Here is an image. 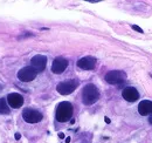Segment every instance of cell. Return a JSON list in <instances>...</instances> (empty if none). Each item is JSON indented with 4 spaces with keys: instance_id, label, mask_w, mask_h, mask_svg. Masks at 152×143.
I'll return each mask as SVG.
<instances>
[{
    "instance_id": "6da1fadb",
    "label": "cell",
    "mask_w": 152,
    "mask_h": 143,
    "mask_svg": "<svg viewBox=\"0 0 152 143\" xmlns=\"http://www.w3.org/2000/svg\"><path fill=\"white\" fill-rule=\"evenodd\" d=\"M73 111H74L73 104L70 102L63 101V102H61L57 106L55 117H56V120L58 122H67V121H69L72 119Z\"/></svg>"
},
{
    "instance_id": "7a4b0ae2",
    "label": "cell",
    "mask_w": 152,
    "mask_h": 143,
    "mask_svg": "<svg viewBox=\"0 0 152 143\" xmlns=\"http://www.w3.org/2000/svg\"><path fill=\"white\" fill-rule=\"evenodd\" d=\"M98 99H99V92H98V89H97L95 84L89 83L83 88V90H82V101L84 104H87V106L94 104L95 102H97Z\"/></svg>"
},
{
    "instance_id": "3957f363",
    "label": "cell",
    "mask_w": 152,
    "mask_h": 143,
    "mask_svg": "<svg viewBox=\"0 0 152 143\" xmlns=\"http://www.w3.org/2000/svg\"><path fill=\"white\" fill-rule=\"evenodd\" d=\"M77 87H78V81L75 80V79H72V80L60 82L57 84L56 90L61 95H69L75 90Z\"/></svg>"
},
{
    "instance_id": "277c9868",
    "label": "cell",
    "mask_w": 152,
    "mask_h": 143,
    "mask_svg": "<svg viewBox=\"0 0 152 143\" xmlns=\"http://www.w3.org/2000/svg\"><path fill=\"white\" fill-rule=\"evenodd\" d=\"M126 80V74L123 70H111L107 73L105 81L110 84H119Z\"/></svg>"
},
{
    "instance_id": "5b68a950",
    "label": "cell",
    "mask_w": 152,
    "mask_h": 143,
    "mask_svg": "<svg viewBox=\"0 0 152 143\" xmlns=\"http://www.w3.org/2000/svg\"><path fill=\"white\" fill-rule=\"evenodd\" d=\"M22 117L27 123H38L43 119V116L40 111L32 109V108H26L22 111Z\"/></svg>"
},
{
    "instance_id": "8992f818",
    "label": "cell",
    "mask_w": 152,
    "mask_h": 143,
    "mask_svg": "<svg viewBox=\"0 0 152 143\" xmlns=\"http://www.w3.org/2000/svg\"><path fill=\"white\" fill-rule=\"evenodd\" d=\"M38 73L35 72V69L31 66L28 67H23L21 68L19 72H18V78H19L20 81L22 82H31L33 81L35 78H37Z\"/></svg>"
},
{
    "instance_id": "52a82bcc",
    "label": "cell",
    "mask_w": 152,
    "mask_h": 143,
    "mask_svg": "<svg viewBox=\"0 0 152 143\" xmlns=\"http://www.w3.org/2000/svg\"><path fill=\"white\" fill-rule=\"evenodd\" d=\"M46 65H47V58L45 55H41V54L33 56L32 60H31V67H33L37 73L45 70Z\"/></svg>"
},
{
    "instance_id": "ba28073f",
    "label": "cell",
    "mask_w": 152,
    "mask_h": 143,
    "mask_svg": "<svg viewBox=\"0 0 152 143\" xmlns=\"http://www.w3.org/2000/svg\"><path fill=\"white\" fill-rule=\"evenodd\" d=\"M68 67V60L62 58V56H58L56 58L54 61H53V65H52V72L54 74H61L66 70V68Z\"/></svg>"
},
{
    "instance_id": "9c48e42d",
    "label": "cell",
    "mask_w": 152,
    "mask_h": 143,
    "mask_svg": "<svg viewBox=\"0 0 152 143\" xmlns=\"http://www.w3.org/2000/svg\"><path fill=\"white\" fill-rule=\"evenodd\" d=\"M96 66V59L93 56H84L77 61V67L84 70H91Z\"/></svg>"
},
{
    "instance_id": "30bf717a",
    "label": "cell",
    "mask_w": 152,
    "mask_h": 143,
    "mask_svg": "<svg viewBox=\"0 0 152 143\" xmlns=\"http://www.w3.org/2000/svg\"><path fill=\"white\" fill-rule=\"evenodd\" d=\"M6 100H7L8 106L11 108H14V109L20 108L23 104V98L20 94H18V93H11V94H8L7 98H6Z\"/></svg>"
},
{
    "instance_id": "8fae6325",
    "label": "cell",
    "mask_w": 152,
    "mask_h": 143,
    "mask_svg": "<svg viewBox=\"0 0 152 143\" xmlns=\"http://www.w3.org/2000/svg\"><path fill=\"white\" fill-rule=\"evenodd\" d=\"M122 96L129 102H134L139 99V93L134 87H126L123 89Z\"/></svg>"
},
{
    "instance_id": "7c38bea8",
    "label": "cell",
    "mask_w": 152,
    "mask_h": 143,
    "mask_svg": "<svg viewBox=\"0 0 152 143\" xmlns=\"http://www.w3.org/2000/svg\"><path fill=\"white\" fill-rule=\"evenodd\" d=\"M138 113L142 116H148L152 114V101L144 100L138 104Z\"/></svg>"
},
{
    "instance_id": "4fadbf2b",
    "label": "cell",
    "mask_w": 152,
    "mask_h": 143,
    "mask_svg": "<svg viewBox=\"0 0 152 143\" xmlns=\"http://www.w3.org/2000/svg\"><path fill=\"white\" fill-rule=\"evenodd\" d=\"M10 113H11V109L7 103V100L1 98L0 99V114H10Z\"/></svg>"
},
{
    "instance_id": "5bb4252c",
    "label": "cell",
    "mask_w": 152,
    "mask_h": 143,
    "mask_svg": "<svg viewBox=\"0 0 152 143\" xmlns=\"http://www.w3.org/2000/svg\"><path fill=\"white\" fill-rule=\"evenodd\" d=\"M132 29H134L136 32H139V33H144V31L139 26H137V25H132Z\"/></svg>"
},
{
    "instance_id": "9a60e30c",
    "label": "cell",
    "mask_w": 152,
    "mask_h": 143,
    "mask_svg": "<svg viewBox=\"0 0 152 143\" xmlns=\"http://www.w3.org/2000/svg\"><path fill=\"white\" fill-rule=\"evenodd\" d=\"M14 137H15V140H18V141H19L20 139H21V135H20L19 133H17V134L14 135Z\"/></svg>"
},
{
    "instance_id": "2e32d148",
    "label": "cell",
    "mask_w": 152,
    "mask_h": 143,
    "mask_svg": "<svg viewBox=\"0 0 152 143\" xmlns=\"http://www.w3.org/2000/svg\"><path fill=\"white\" fill-rule=\"evenodd\" d=\"M58 137H60V139H64V134H63V133H60V134H58Z\"/></svg>"
},
{
    "instance_id": "e0dca14e",
    "label": "cell",
    "mask_w": 152,
    "mask_h": 143,
    "mask_svg": "<svg viewBox=\"0 0 152 143\" xmlns=\"http://www.w3.org/2000/svg\"><path fill=\"white\" fill-rule=\"evenodd\" d=\"M104 121H105V123H110V119H109V117H105Z\"/></svg>"
},
{
    "instance_id": "ac0fdd59",
    "label": "cell",
    "mask_w": 152,
    "mask_h": 143,
    "mask_svg": "<svg viewBox=\"0 0 152 143\" xmlns=\"http://www.w3.org/2000/svg\"><path fill=\"white\" fill-rule=\"evenodd\" d=\"M149 122H150L152 124V114L150 115V117H149Z\"/></svg>"
},
{
    "instance_id": "d6986e66",
    "label": "cell",
    "mask_w": 152,
    "mask_h": 143,
    "mask_svg": "<svg viewBox=\"0 0 152 143\" xmlns=\"http://www.w3.org/2000/svg\"><path fill=\"white\" fill-rule=\"evenodd\" d=\"M70 142V137H67V139H66V143H69Z\"/></svg>"
},
{
    "instance_id": "ffe728a7",
    "label": "cell",
    "mask_w": 152,
    "mask_h": 143,
    "mask_svg": "<svg viewBox=\"0 0 152 143\" xmlns=\"http://www.w3.org/2000/svg\"><path fill=\"white\" fill-rule=\"evenodd\" d=\"M1 89H2V86H1V84H0V90H1Z\"/></svg>"
}]
</instances>
